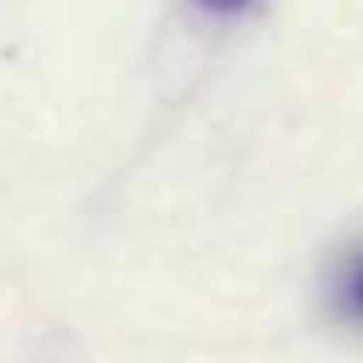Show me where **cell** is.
Wrapping results in <instances>:
<instances>
[{"label": "cell", "instance_id": "1", "mask_svg": "<svg viewBox=\"0 0 363 363\" xmlns=\"http://www.w3.org/2000/svg\"><path fill=\"white\" fill-rule=\"evenodd\" d=\"M331 303H335V317L350 321V326H363V242L350 247L335 266L331 279Z\"/></svg>", "mask_w": 363, "mask_h": 363}, {"label": "cell", "instance_id": "2", "mask_svg": "<svg viewBox=\"0 0 363 363\" xmlns=\"http://www.w3.org/2000/svg\"><path fill=\"white\" fill-rule=\"evenodd\" d=\"M196 5H205V10H214V14H233V10H242V5H252V0H196Z\"/></svg>", "mask_w": 363, "mask_h": 363}]
</instances>
